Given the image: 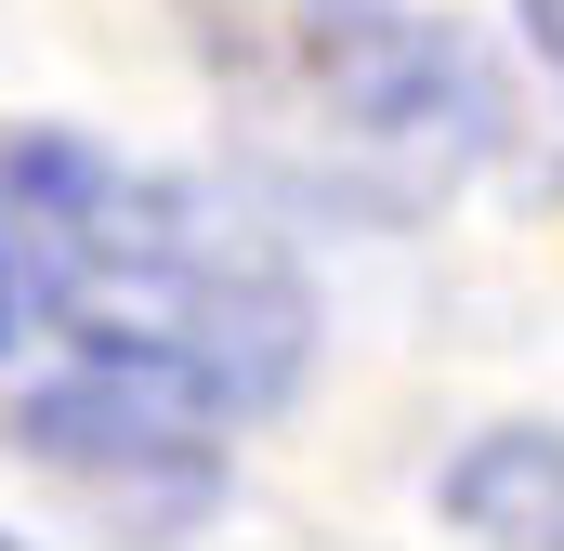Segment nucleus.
<instances>
[{
	"mask_svg": "<svg viewBox=\"0 0 564 551\" xmlns=\"http://www.w3.org/2000/svg\"><path fill=\"white\" fill-rule=\"evenodd\" d=\"M0 250H13V302L66 342V368L158 381L224 433L289 408L315 368L302 263L197 171L79 132H0Z\"/></svg>",
	"mask_w": 564,
	"mask_h": 551,
	"instance_id": "1",
	"label": "nucleus"
},
{
	"mask_svg": "<svg viewBox=\"0 0 564 551\" xmlns=\"http://www.w3.org/2000/svg\"><path fill=\"white\" fill-rule=\"evenodd\" d=\"M0 342H13V250H0Z\"/></svg>",
	"mask_w": 564,
	"mask_h": 551,
	"instance_id": "6",
	"label": "nucleus"
},
{
	"mask_svg": "<svg viewBox=\"0 0 564 551\" xmlns=\"http://www.w3.org/2000/svg\"><path fill=\"white\" fill-rule=\"evenodd\" d=\"M13 433H26V460L53 486H79L93 512H119L144 539H171V526H197L224 499V420L158 395V381H119V368H53L13 408Z\"/></svg>",
	"mask_w": 564,
	"mask_h": 551,
	"instance_id": "3",
	"label": "nucleus"
},
{
	"mask_svg": "<svg viewBox=\"0 0 564 551\" xmlns=\"http://www.w3.org/2000/svg\"><path fill=\"white\" fill-rule=\"evenodd\" d=\"M433 512H446L459 539H486V551H564V433H552V420L473 433V446L446 460Z\"/></svg>",
	"mask_w": 564,
	"mask_h": 551,
	"instance_id": "4",
	"label": "nucleus"
},
{
	"mask_svg": "<svg viewBox=\"0 0 564 551\" xmlns=\"http://www.w3.org/2000/svg\"><path fill=\"white\" fill-rule=\"evenodd\" d=\"M250 171L341 224H421L499 158V79L421 0H171Z\"/></svg>",
	"mask_w": 564,
	"mask_h": 551,
	"instance_id": "2",
	"label": "nucleus"
},
{
	"mask_svg": "<svg viewBox=\"0 0 564 551\" xmlns=\"http://www.w3.org/2000/svg\"><path fill=\"white\" fill-rule=\"evenodd\" d=\"M512 13H525V40H539V66L564 79V0H512Z\"/></svg>",
	"mask_w": 564,
	"mask_h": 551,
	"instance_id": "5",
	"label": "nucleus"
}]
</instances>
